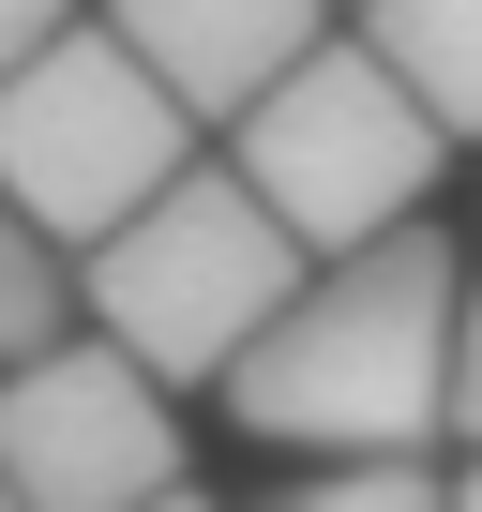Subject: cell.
Listing matches in <instances>:
<instances>
[{"label": "cell", "instance_id": "obj_1", "mask_svg": "<svg viewBox=\"0 0 482 512\" xmlns=\"http://www.w3.org/2000/svg\"><path fill=\"white\" fill-rule=\"evenodd\" d=\"M452 317H467V272L407 211L272 302V332L226 362V422L272 452H422L452 422Z\"/></svg>", "mask_w": 482, "mask_h": 512}, {"label": "cell", "instance_id": "obj_2", "mask_svg": "<svg viewBox=\"0 0 482 512\" xmlns=\"http://www.w3.org/2000/svg\"><path fill=\"white\" fill-rule=\"evenodd\" d=\"M317 272L302 226L241 181V166H181L166 196H136L106 241H76V302L106 347H136L151 377H226L272 332V302Z\"/></svg>", "mask_w": 482, "mask_h": 512}, {"label": "cell", "instance_id": "obj_3", "mask_svg": "<svg viewBox=\"0 0 482 512\" xmlns=\"http://www.w3.org/2000/svg\"><path fill=\"white\" fill-rule=\"evenodd\" d=\"M196 166V106L106 31V16H61L16 76H0V196H16L61 256L106 241L136 196H166Z\"/></svg>", "mask_w": 482, "mask_h": 512}, {"label": "cell", "instance_id": "obj_4", "mask_svg": "<svg viewBox=\"0 0 482 512\" xmlns=\"http://www.w3.org/2000/svg\"><path fill=\"white\" fill-rule=\"evenodd\" d=\"M437 151H452V136L422 121V91H407L362 31H317L257 106L226 121V166L302 226V256H347V241L407 226L422 181H437Z\"/></svg>", "mask_w": 482, "mask_h": 512}, {"label": "cell", "instance_id": "obj_5", "mask_svg": "<svg viewBox=\"0 0 482 512\" xmlns=\"http://www.w3.org/2000/svg\"><path fill=\"white\" fill-rule=\"evenodd\" d=\"M0 482L16 512H136L181 482V422L166 377L106 332H46L0 362Z\"/></svg>", "mask_w": 482, "mask_h": 512}, {"label": "cell", "instance_id": "obj_6", "mask_svg": "<svg viewBox=\"0 0 482 512\" xmlns=\"http://www.w3.org/2000/svg\"><path fill=\"white\" fill-rule=\"evenodd\" d=\"M106 31H121L196 121H241V106L332 31V0H106Z\"/></svg>", "mask_w": 482, "mask_h": 512}, {"label": "cell", "instance_id": "obj_7", "mask_svg": "<svg viewBox=\"0 0 482 512\" xmlns=\"http://www.w3.org/2000/svg\"><path fill=\"white\" fill-rule=\"evenodd\" d=\"M362 46L422 91L437 136H482V0H362Z\"/></svg>", "mask_w": 482, "mask_h": 512}, {"label": "cell", "instance_id": "obj_8", "mask_svg": "<svg viewBox=\"0 0 482 512\" xmlns=\"http://www.w3.org/2000/svg\"><path fill=\"white\" fill-rule=\"evenodd\" d=\"M272 512H452V482L422 452H317V482H287Z\"/></svg>", "mask_w": 482, "mask_h": 512}, {"label": "cell", "instance_id": "obj_9", "mask_svg": "<svg viewBox=\"0 0 482 512\" xmlns=\"http://www.w3.org/2000/svg\"><path fill=\"white\" fill-rule=\"evenodd\" d=\"M61 302H76L61 241H46L16 196H0V362H16V347H46V332H61Z\"/></svg>", "mask_w": 482, "mask_h": 512}, {"label": "cell", "instance_id": "obj_10", "mask_svg": "<svg viewBox=\"0 0 482 512\" xmlns=\"http://www.w3.org/2000/svg\"><path fill=\"white\" fill-rule=\"evenodd\" d=\"M452 422H467V452H482V287H467V317H452Z\"/></svg>", "mask_w": 482, "mask_h": 512}, {"label": "cell", "instance_id": "obj_11", "mask_svg": "<svg viewBox=\"0 0 482 512\" xmlns=\"http://www.w3.org/2000/svg\"><path fill=\"white\" fill-rule=\"evenodd\" d=\"M61 16H76V0H0V76H16V61H31V46L61 31Z\"/></svg>", "mask_w": 482, "mask_h": 512}, {"label": "cell", "instance_id": "obj_12", "mask_svg": "<svg viewBox=\"0 0 482 512\" xmlns=\"http://www.w3.org/2000/svg\"><path fill=\"white\" fill-rule=\"evenodd\" d=\"M136 512H211V497H181V482H166V497H136Z\"/></svg>", "mask_w": 482, "mask_h": 512}, {"label": "cell", "instance_id": "obj_13", "mask_svg": "<svg viewBox=\"0 0 482 512\" xmlns=\"http://www.w3.org/2000/svg\"><path fill=\"white\" fill-rule=\"evenodd\" d=\"M452 512H482V467H467V482H452Z\"/></svg>", "mask_w": 482, "mask_h": 512}, {"label": "cell", "instance_id": "obj_14", "mask_svg": "<svg viewBox=\"0 0 482 512\" xmlns=\"http://www.w3.org/2000/svg\"><path fill=\"white\" fill-rule=\"evenodd\" d=\"M0 512H16V482H0Z\"/></svg>", "mask_w": 482, "mask_h": 512}]
</instances>
